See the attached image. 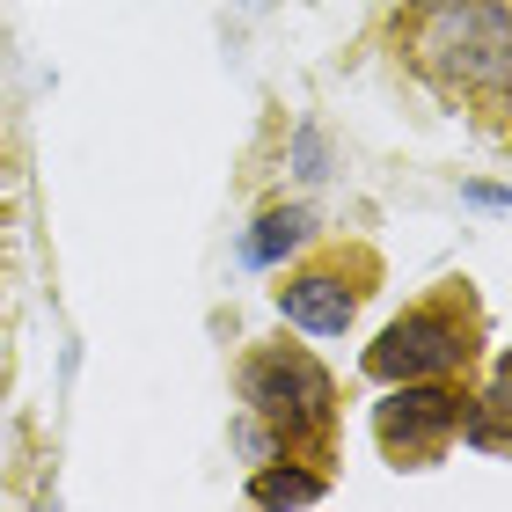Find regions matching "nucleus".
<instances>
[{
	"mask_svg": "<svg viewBox=\"0 0 512 512\" xmlns=\"http://www.w3.org/2000/svg\"><path fill=\"white\" fill-rule=\"evenodd\" d=\"M483 359V300L469 278H447L417 308H403L388 330L366 344V381H461Z\"/></svg>",
	"mask_w": 512,
	"mask_h": 512,
	"instance_id": "f257e3e1",
	"label": "nucleus"
},
{
	"mask_svg": "<svg viewBox=\"0 0 512 512\" xmlns=\"http://www.w3.org/2000/svg\"><path fill=\"white\" fill-rule=\"evenodd\" d=\"M242 403L249 425L271 432L278 447H330L337 432V381L322 374L308 344H256L242 359Z\"/></svg>",
	"mask_w": 512,
	"mask_h": 512,
	"instance_id": "f03ea898",
	"label": "nucleus"
},
{
	"mask_svg": "<svg viewBox=\"0 0 512 512\" xmlns=\"http://www.w3.org/2000/svg\"><path fill=\"white\" fill-rule=\"evenodd\" d=\"M461 381H388V395L374 403V439L388 454V469H439L461 439Z\"/></svg>",
	"mask_w": 512,
	"mask_h": 512,
	"instance_id": "7ed1b4c3",
	"label": "nucleus"
},
{
	"mask_svg": "<svg viewBox=\"0 0 512 512\" xmlns=\"http://www.w3.org/2000/svg\"><path fill=\"white\" fill-rule=\"evenodd\" d=\"M425 59L454 88H505V66H512L505 0H447V8H432Z\"/></svg>",
	"mask_w": 512,
	"mask_h": 512,
	"instance_id": "20e7f679",
	"label": "nucleus"
},
{
	"mask_svg": "<svg viewBox=\"0 0 512 512\" xmlns=\"http://www.w3.org/2000/svg\"><path fill=\"white\" fill-rule=\"evenodd\" d=\"M374 278L381 264L366 249H330V256H315V264H300L286 286H278V315L293 322V330H308V337H344L359 322L366 308V293H374Z\"/></svg>",
	"mask_w": 512,
	"mask_h": 512,
	"instance_id": "39448f33",
	"label": "nucleus"
},
{
	"mask_svg": "<svg viewBox=\"0 0 512 512\" xmlns=\"http://www.w3.org/2000/svg\"><path fill=\"white\" fill-rule=\"evenodd\" d=\"M308 235H315V213H308V205H271V213L242 235V264L271 271V264H286V256L308 242Z\"/></svg>",
	"mask_w": 512,
	"mask_h": 512,
	"instance_id": "423d86ee",
	"label": "nucleus"
},
{
	"mask_svg": "<svg viewBox=\"0 0 512 512\" xmlns=\"http://www.w3.org/2000/svg\"><path fill=\"white\" fill-rule=\"evenodd\" d=\"M505 381H512V366L498 359V366H491V388L461 403V447H476V454H505Z\"/></svg>",
	"mask_w": 512,
	"mask_h": 512,
	"instance_id": "0eeeda50",
	"label": "nucleus"
},
{
	"mask_svg": "<svg viewBox=\"0 0 512 512\" xmlns=\"http://www.w3.org/2000/svg\"><path fill=\"white\" fill-rule=\"evenodd\" d=\"M330 498V476L300 469V461H264L249 476V505H322Z\"/></svg>",
	"mask_w": 512,
	"mask_h": 512,
	"instance_id": "6e6552de",
	"label": "nucleus"
},
{
	"mask_svg": "<svg viewBox=\"0 0 512 512\" xmlns=\"http://www.w3.org/2000/svg\"><path fill=\"white\" fill-rule=\"evenodd\" d=\"M293 169H300V176H330V139H322L315 125H300V139H293Z\"/></svg>",
	"mask_w": 512,
	"mask_h": 512,
	"instance_id": "1a4fd4ad",
	"label": "nucleus"
},
{
	"mask_svg": "<svg viewBox=\"0 0 512 512\" xmlns=\"http://www.w3.org/2000/svg\"><path fill=\"white\" fill-rule=\"evenodd\" d=\"M417 8H447V0H417Z\"/></svg>",
	"mask_w": 512,
	"mask_h": 512,
	"instance_id": "9d476101",
	"label": "nucleus"
}]
</instances>
